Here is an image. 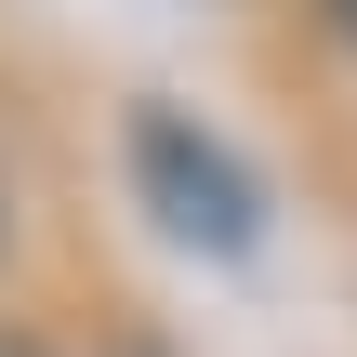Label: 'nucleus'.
Returning <instances> with one entry per match:
<instances>
[{"label":"nucleus","instance_id":"1","mask_svg":"<svg viewBox=\"0 0 357 357\" xmlns=\"http://www.w3.org/2000/svg\"><path fill=\"white\" fill-rule=\"evenodd\" d=\"M119 172H132V199H146V225H159L172 252H199V265L265 252V172H252L212 119L132 106V119H119Z\"/></svg>","mask_w":357,"mask_h":357},{"label":"nucleus","instance_id":"2","mask_svg":"<svg viewBox=\"0 0 357 357\" xmlns=\"http://www.w3.org/2000/svg\"><path fill=\"white\" fill-rule=\"evenodd\" d=\"M0 357H40V344H26V331H0Z\"/></svg>","mask_w":357,"mask_h":357},{"label":"nucleus","instance_id":"3","mask_svg":"<svg viewBox=\"0 0 357 357\" xmlns=\"http://www.w3.org/2000/svg\"><path fill=\"white\" fill-rule=\"evenodd\" d=\"M331 26H344V40H357V0H331Z\"/></svg>","mask_w":357,"mask_h":357}]
</instances>
